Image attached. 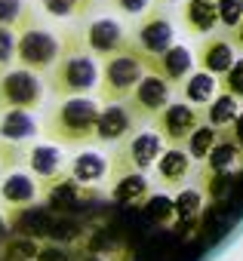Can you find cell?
I'll use <instances>...</instances> for the list:
<instances>
[{"label": "cell", "mask_w": 243, "mask_h": 261, "mask_svg": "<svg viewBox=\"0 0 243 261\" xmlns=\"http://www.w3.org/2000/svg\"><path fill=\"white\" fill-rule=\"evenodd\" d=\"M80 37H83L86 53L102 62L130 46V34L117 19H92V22L80 25Z\"/></svg>", "instance_id": "9"}, {"label": "cell", "mask_w": 243, "mask_h": 261, "mask_svg": "<svg viewBox=\"0 0 243 261\" xmlns=\"http://www.w3.org/2000/svg\"><path fill=\"white\" fill-rule=\"evenodd\" d=\"M215 86H218V92H225V95L243 98V59H234V65H231L222 77H215Z\"/></svg>", "instance_id": "27"}, {"label": "cell", "mask_w": 243, "mask_h": 261, "mask_svg": "<svg viewBox=\"0 0 243 261\" xmlns=\"http://www.w3.org/2000/svg\"><path fill=\"white\" fill-rule=\"evenodd\" d=\"M240 160H243V142H240V136L234 133L231 126L218 129L215 145H212V151L203 160L206 163V175H228V172H234L240 166Z\"/></svg>", "instance_id": "15"}, {"label": "cell", "mask_w": 243, "mask_h": 261, "mask_svg": "<svg viewBox=\"0 0 243 261\" xmlns=\"http://www.w3.org/2000/svg\"><path fill=\"white\" fill-rule=\"evenodd\" d=\"M182 25L191 37H206L218 28V13L212 0H185L182 4Z\"/></svg>", "instance_id": "19"}, {"label": "cell", "mask_w": 243, "mask_h": 261, "mask_svg": "<svg viewBox=\"0 0 243 261\" xmlns=\"http://www.w3.org/2000/svg\"><path fill=\"white\" fill-rule=\"evenodd\" d=\"M43 105V83L25 68L0 71V114L4 111H37Z\"/></svg>", "instance_id": "6"}, {"label": "cell", "mask_w": 243, "mask_h": 261, "mask_svg": "<svg viewBox=\"0 0 243 261\" xmlns=\"http://www.w3.org/2000/svg\"><path fill=\"white\" fill-rule=\"evenodd\" d=\"M225 34H228V40H231V46H234V49H243V19H240L231 31H225Z\"/></svg>", "instance_id": "34"}, {"label": "cell", "mask_w": 243, "mask_h": 261, "mask_svg": "<svg viewBox=\"0 0 243 261\" xmlns=\"http://www.w3.org/2000/svg\"><path fill=\"white\" fill-rule=\"evenodd\" d=\"M16 43H13V62L16 68H25L31 74H46L59 56V37L53 31H46L37 22V10L28 4L25 16L19 19V25L13 28Z\"/></svg>", "instance_id": "3"}, {"label": "cell", "mask_w": 243, "mask_h": 261, "mask_svg": "<svg viewBox=\"0 0 243 261\" xmlns=\"http://www.w3.org/2000/svg\"><path fill=\"white\" fill-rule=\"evenodd\" d=\"M148 56L139 53L133 43L117 53L111 59H105L102 71H99V80H95V98L102 105H117V101H127V95L136 89V83L148 74L145 68Z\"/></svg>", "instance_id": "4"}, {"label": "cell", "mask_w": 243, "mask_h": 261, "mask_svg": "<svg viewBox=\"0 0 243 261\" xmlns=\"http://www.w3.org/2000/svg\"><path fill=\"white\" fill-rule=\"evenodd\" d=\"M95 117H99V101L86 95L59 98L37 133H43V139L59 148H83V145H92Z\"/></svg>", "instance_id": "2"}, {"label": "cell", "mask_w": 243, "mask_h": 261, "mask_svg": "<svg viewBox=\"0 0 243 261\" xmlns=\"http://www.w3.org/2000/svg\"><path fill=\"white\" fill-rule=\"evenodd\" d=\"M25 151H28L25 142H4L0 139V169L13 172L19 163H25Z\"/></svg>", "instance_id": "28"}, {"label": "cell", "mask_w": 243, "mask_h": 261, "mask_svg": "<svg viewBox=\"0 0 243 261\" xmlns=\"http://www.w3.org/2000/svg\"><path fill=\"white\" fill-rule=\"evenodd\" d=\"M40 197V185L37 178H31L28 172L22 169H13L4 175V181H0V200H4L10 209H28L34 206Z\"/></svg>", "instance_id": "17"}, {"label": "cell", "mask_w": 243, "mask_h": 261, "mask_svg": "<svg viewBox=\"0 0 243 261\" xmlns=\"http://www.w3.org/2000/svg\"><path fill=\"white\" fill-rule=\"evenodd\" d=\"M37 120L28 111H4L0 114V139L4 142H28L37 136Z\"/></svg>", "instance_id": "22"}, {"label": "cell", "mask_w": 243, "mask_h": 261, "mask_svg": "<svg viewBox=\"0 0 243 261\" xmlns=\"http://www.w3.org/2000/svg\"><path fill=\"white\" fill-rule=\"evenodd\" d=\"M169 98H173V86L163 83V80L154 77V74H145V77L136 83V89L127 95L124 105L133 111V117H136L139 123H145V120H154V117L169 105Z\"/></svg>", "instance_id": "10"}, {"label": "cell", "mask_w": 243, "mask_h": 261, "mask_svg": "<svg viewBox=\"0 0 243 261\" xmlns=\"http://www.w3.org/2000/svg\"><path fill=\"white\" fill-rule=\"evenodd\" d=\"M0 233H4V218H0Z\"/></svg>", "instance_id": "36"}, {"label": "cell", "mask_w": 243, "mask_h": 261, "mask_svg": "<svg viewBox=\"0 0 243 261\" xmlns=\"http://www.w3.org/2000/svg\"><path fill=\"white\" fill-rule=\"evenodd\" d=\"M13 43H16V34L10 28H0V71H7L13 65Z\"/></svg>", "instance_id": "32"}, {"label": "cell", "mask_w": 243, "mask_h": 261, "mask_svg": "<svg viewBox=\"0 0 243 261\" xmlns=\"http://www.w3.org/2000/svg\"><path fill=\"white\" fill-rule=\"evenodd\" d=\"M108 7H114L117 13H124V16H142L151 7V0H108Z\"/></svg>", "instance_id": "33"}, {"label": "cell", "mask_w": 243, "mask_h": 261, "mask_svg": "<svg viewBox=\"0 0 243 261\" xmlns=\"http://www.w3.org/2000/svg\"><path fill=\"white\" fill-rule=\"evenodd\" d=\"M65 175L74 185H99L108 178V157L99 151H80L71 157V163H65Z\"/></svg>", "instance_id": "18"}, {"label": "cell", "mask_w": 243, "mask_h": 261, "mask_svg": "<svg viewBox=\"0 0 243 261\" xmlns=\"http://www.w3.org/2000/svg\"><path fill=\"white\" fill-rule=\"evenodd\" d=\"M200 111H203V123H209L212 129H228L240 117V98L225 95V92H215Z\"/></svg>", "instance_id": "20"}, {"label": "cell", "mask_w": 243, "mask_h": 261, "mask_svg": "<svg viewBox=\"0 0 243 261\" xmlns=\"http://www.w3.org/2000/svg\"><path fill=\"white\" fill-rule=\"evenodd\" d=\"M28 10V0H0V28H16Z\"/></svg>", "instance_id": "30"}, {"label": "cell", "mask_w": 243, "mask_h": 261, "mask_svg": "<svg viewBox=\"0 0 243 261\" xmlns=\"http://www.w3.org/2000/svg\"><path fill=\"white\" fill-rule=\"evenodd\" d=\"M203 123V111L185 101H169L157 117H154V133L160 136L163 145L169 148H182L188 142V136Z\"/></svg>", "instance_id": "8"}, {"label": "cell", "mask_w": 243, "mask_h": 261, "mask_svg": "<svg viewBox=\"0 0 243 261\" xmlns=\"http://www.w3.org/2000/svg\"><path fill=\"white\" fill-rule=\"evenodd\" d=\"M215 13H218V25L225 31H231L240 19H243V0H212Z\"/></svg>", "instance_id": "29"}, {"label": "cell", "mask_w": 243, "mask_h": 261, "mask_svg": "<svg viewBox=\"0 0 243 261\" xmlns=\"http://www.w3.org/2000/svg\"><path fill=\"white\" fill-rule=\"evenodd\" d=\"M191 166H194V160L185 154V148H163L160 157L154 160L160 188H166V191L185 188V181L191 178Z\"/></svg>", "instance_id": "16"}, {"label": "cell", "mask_w": 243, "mask_h": 261, "mask_svg": "<svg viewBox=\"0 0 243 261\" xmlns=\"http://www.w3.org/2000/svg\"><path fill=\"white\" fill-rule=\"evenodd\" d=\"M25 166H28V175L37 178L40 185V194L56 185L62 175H65V154L59 145L53 142H43V145H28L25 151Z\"/></svg>", "instance_id": "12"}, {"label": "cell", "mask_w": 243, "mask_h": 261, "mask_svg": "<svg viewBox=\"0 0 243 261\" xmlns=\"http://www.w3.org/2000/svg\"><path fill=\"white\" fill-rule=\"evenodd\" d=\"M145 203H148V215H151L154 221L173 218V200H169V197H148Z\"/></svg>", "instance_id": "31"}, {"label": "cell", "mask_w": 243, "mask_h": 261, "mask_svg": "<svg viewBox=\"0 0 243 261\" xmlns=\"http://www.w3.org/2000/svg\"><path fill=\"white\" fill-rule=\"evenodd\" d=\"M179 86H182V98H185V105H194V108H203V105L218 92L215 77L206 74V71H191Z\"/></svg>", "instance_id": "23"}, {"label": "cell", "mask_w": 243, "mask_h": 261, "mask_svg": "<svg viewBox=\"0 0 243 261\" xmlns=\"http://www.w3.org/2000/svg\"><path fill=\"white\" fill-rule=\"evenodd\" d=\"M215 136H218V129H212L209 123H200L194 133L188 136V142H185L182 148H185V154H188L191 160H206V154H209L212 145H215Z\"/></svg>", "instance_id": "25"}, {"label": "cell", "mask_w": 243, "mask_h": 261, "mask_svg": "<svg viewBox=\"0 0 243 261\" xmlns=\"http://www.w3.org/2000/svg\"><path fill=\"white\" fill-rule=\"evenodd\" d=\"M163 148L166 145L160 142V136L154 133V129H142V133L136 129L130 139H124V142L114 148V154L108 160L111 181L120 178V175H130V172H148L154 166V160L160 157Z\"/></svg>", "instance_id": "5"}, {"label": "cell", "mask_w": 243, "mask_h": 261, "mask_svg": "<svg viewBox=\"0 0 243 261\" xmlns=\"http://www.w3.org/2000/svg\"><path fill=\"white\" fill-rule=\"evenodd\" d=\"M111 197L124 206H136L145 203L151 197V181L145 178V172H130V175H120L111 185Z\"/></svg>", "instance_id": "21"}, {"label": "cell", "mask_w": 243, "mask_h": 261, "mask_svg": "<svg viewBox=\"0 0 243 261\" xmlns=\"http://www.w3.org/2000/svg\"><path fill=\"white\" fill-rule=\"evenodd\" d=\"M136 129H139V120L133 117V111L124 101L105 105V108H99V117H95L92 145H120L124 139H130Z\"/></svg>", "instance_id": "11"}, {"label": "cell", "mask_w": 243, "mask_h": 261, "mask_svg": "<svg viewBox=\"0 0 243 261\" xmlns=\"http://www.w3.org/2000/svg\"><path fill=\"white\" fill-rule=\"evenodd\" d=\"M200 212H203V194L197 188H182L179 197L173 200V215L188 224V221L200 218Z\"/></svg>", "instance_id": "26"}, {"label": "cell", "mask_w": 243, "mask_h": 261, "mask_svg": "<svg viewBox=\"0 0 243 261\" xmlns=\"http://www.w3.org/2000/svg\"><path fill=\"white\" fill-rule=\"evenodd\" d=\"M194 59H197V71H206V74H212V77H222V74L234 65L237 49L231 46V40H228L225 31H212V34H206V37L200 40Z\"/></svg>", "instance_id": "13"}, {"label": "cell", "mask_w": 243, "mask_h": 261, "mask_svg": "<svg viewBox=\"0 0 243 261\" xmlns=\"http://www.w3.org/2000/svg\"><path fill=\"white\" fill-rule=\"evenodd\" d=\"M37 7L53 19H86L95 10V0H37Z\"/></svg>", "instance_id": "24"}, {"label": "cell", "mask_w": 243, "mask_h": 261, "mask_svg": "<svg viewBox=\"0 0 243 261\" xmlns=\"http://www.w3.org/2000/svg\"><path fill=\"white\" fill-rule=\"evenodd\" d=\"M154 4H163L166 7V4H176V0H154Z\"/></svg>", "instance_id": "35"}, {"label": "cell", "mask_w": 243, "mask_h": 261, "mask_svg": "<svg viewBox=\"0 0 243 261\" xmlns=\"http://www.w3.org/2000/svg\"><path fill=\"white\" fill-rule=\"evenodd\" d=\"M145 68H148V74L160 77L163 83L179 86V83L194 71V59H191V53H188L185 46L173 43V46H169V49H163L160 56H148Z\"/></svg>", "instance_id": "14"}, {"label": "cell", "mask_w": 243, "mask_h": 261, "mask_svg": "<svg viewBox=\"0 0 243 261\" xmlns=\"http://www.w3.org/2000/svg\"><path fill=\"white\" fill-rule=\"evenodd\" d=\"M173 37H176L173 19H169V13H166L163 4H151V7L139 16L136 28L130 31V43H133L139 53H145V56H160L163 49L173 46Z\"/></svg>", "instance_id": "7"}, {"label": "cell", "mask_w": 243, "mask_h": 261, "mask_svg": "<svg viewBox=\"0 0 243 261\" xmlns=\"http://www.w3.org/2000/svg\"><path fill=\"white\" fill-rule=\"evenodd\" d=\"M95 80H99V65L86 53L80 28L65 31L59 40V56L46 71V89L56 98H77V95H89L95 89Z\"/></svg>", "instance_id": "1"}]
</instances>
